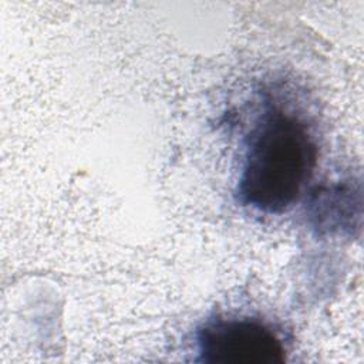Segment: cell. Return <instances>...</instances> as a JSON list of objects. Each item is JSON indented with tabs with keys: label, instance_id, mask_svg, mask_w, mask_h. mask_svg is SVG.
<instances>
[{
	"label": "cell",
	"instance_id": "1",
	"mask_svg": "<svg viewBox=\"0 0 364 364\" xmlns=\"http://www.w3.org/2000/svg\"><path fill=\"white\" fill-rule=\"evenodd\" d=\"M316 164L317 145L306 124L282 109H270L249 136L239 200L269 215L283 213L301 196Z\"/></svg>",
	"mask_w": 364,
	"mask_h": 364
},
{
	"label": "cell",
	"instance_id": "2",
	"mask_svg": "<svg viewBox=\"0 0 364 364\" xmlns=\"http://www.w3.org/2000/svg\"><path fill=\"white\" fill-rule=\"evenodd\" d=\"M199 360L210 364H277L284 346L266 323L256 318H216L196 334Z\"/></svg>",
	"mask_w": 364,
	"mask_h": 364
}]
</instances>
